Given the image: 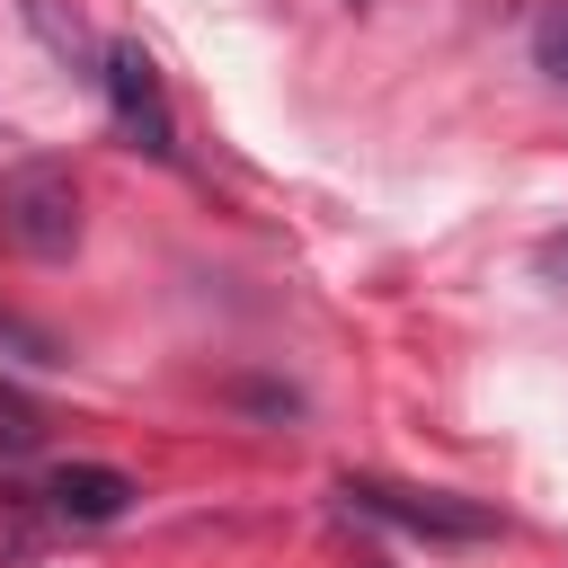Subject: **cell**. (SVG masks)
<instances>
[{"label": "cell", "mask_w": 568, "mask_h": 568, "mask_svg": "<svg viewBox=\"0 0 568 568\" xmlns=\"http://www.w3.org/2000/svg\"><path fill=\"white\" fill-rule=\"evenodd\" d=\"M337 497H346L355 515L390 524V532H417V541H488V532H497V515H488V506H470V497H453V488H417V479L346 470V479H337Z\"/></svg>", "instance_id": "1"}, {"label": "cell", "mask_w": 568, "mask_h": 568, "mask_svg": "<svg viewBox=\"0 0 568 568\" xmlns=\"http://www.w3.org/2000/svg\"><path fill=\"white\" fill-rule=\"evenodd\" d=\"M0 231L27 248V257H71L80 248V186H71V169H53V160H27V169H9L0 178Z\"/></svg>", "instance_id": "2"}, {"label": "cell", "mask_w": 568, "mask_h": 568, "mask_svg": "<svg viewBox=\"0 0 568 568\" xmlns=\"http://www.w3.org/2000/svg\"><path fill=\"white\" fill-rule=\"evenodd\" d=\"M98 80H106V106H115L124 142L151 151V160H169V151H178V115H169L160 62H151L142 44H106V53H98Z\"/></svg>", "instance_id": "3"}, {"label": "cell", "mask_w": 568, "mask_h": 568, "mask_svg": "<svg viewBox=\"0 0 568 568\" xmlns=\"http://www.w3.org/2000/svg\"><path fill=\"white\" fill-rule=\"evenodd\" d=\"M133 497H142V488H133L115 462H62V470L44 479V515H53V524H115Z\"/></svg>", "instance_id": "4"}, {"label": "cell", "mask_w": 568, "mask_h": 568, "mask_svg": "<svg viewBox=\"0 0 568 568\" xmlns=\"http://www.w3.org/2000/svg\"><path fill=\"white\" fill-rule=\"evenodd\" d=\"M532 71H541L550 89H568V9H541V18H532Z\"/></svg>", "instance_id": "5"}, {"label": "cell", "mask_w": 568, "mask_h": 568, "mask_svg": "<svg viewBox=\"0 0 568 568\" xmlns=\"http://www.w3.org/2000/svg\"><path fill=\"white\" fill-rule=\"evenodd\" d=\"M27 27H36L62 62H89V36H80V18H62V0H27Z\"/></svg>", "instance_id": "6"}, {"label": "cell", "mask_w": 568, "mask_h": 568, "mask_svg": "<svg viewBox=\"0 0 568 568\" xmlns=\"http://www.w3.org/2000/svg\"><path fill=\"white\" fill-rule=\"evenodd\" d=\"M18 444H36V399L18 382H0V453H18Z\"/></svg>", "instance_id": "7"}, {"label": "cell", "mask_w": 568, "mask_h": 568, "mask_svg": "<svg viewBox=\"0 0 568 568\" xmlns=\"http://www.w3.org/2000/svg\"><path fill=\"white\" fill-rule=\"evenodd\" d=\"M541 275H559V284H568V240H550V248H541Z\"/></svg>", "instance_id": "8"}]
</instances>
